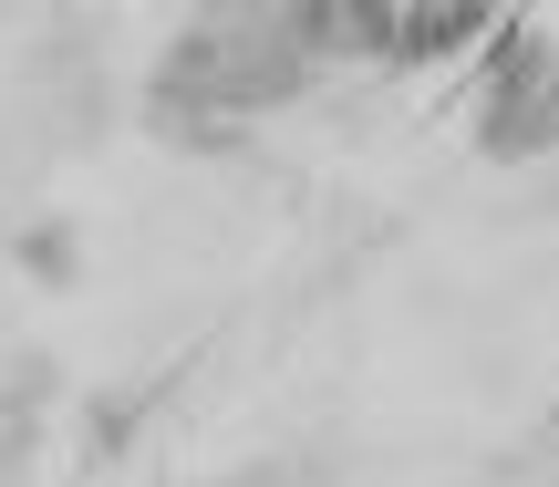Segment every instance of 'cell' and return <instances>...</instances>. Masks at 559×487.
Returning <instances> with one entry per match:
<instances>
[{
    "label": "cell",
    "instance_id": "cell-2",
    "mask_svg": "<svg viewBox=\"0 0 559 487\" xmlns=\"http://www.w3.org/2000/svg\"><path fill=\"white\" fill-rule=\"evenodd\" d=\"M11 260L32 270L41 290H73V281H83V249H73V218H21V228H11Z\"/></svg>",
    "mask_w": 559,
    "mask_h": 487
},
{
    "label": "cell",
    "instance_id": "cell-1",
    "mask_svg": "<svg viewBox=\"0 0 559 487\" xmlns=\"http://www.w3.org/2000/svg\"><path fill=\"white\" fill-rule=\"evenodd\" d=\"M477 156L498 166H539L559 156V32L549 21H508L487 41V73H477Z\"/></svg>",
    "mask_w": 559,
    "mask_h": 487
},
{
    "label": "cell",
    "instance_id": "cell-3",
    "mask_svg": "<svg viewBox=\"0 0 559 487\" xmlns=\"http://www.w3.org/2000/svg\"><path fill=\"white\" fill-rule=\"evenodd\" d=\"M218 487H311V467H300V456H260V467H239V477H218Z\"/></svg>",
    "mask_w": 559,
    "mask_h": 487
}]
</instances>
